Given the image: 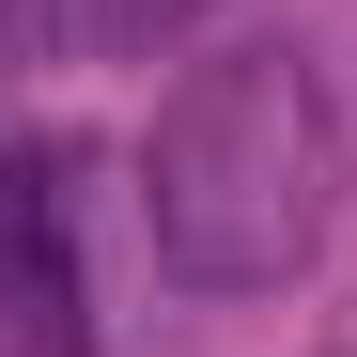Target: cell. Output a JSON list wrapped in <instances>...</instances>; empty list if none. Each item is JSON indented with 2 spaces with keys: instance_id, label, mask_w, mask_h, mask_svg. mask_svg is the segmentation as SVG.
<instances>
[{
  "instance_id": "6da1fadb",
  "label": "cell",
  "mask_w": 357,
  "mask_h": 357,
  "mask_svg": "<svg viewBox=\"0 0 357 357\" xmlns=\"http://www.w3.org/2000/svg\"><path fill=\"white\" fill-rule=\"evenodd\" d=\"M326 187H342V140H326V78L295 47H218V63H187L155 93L140 218H155V249L202 295L295 280L326 249Z\"/></svg>"
},
{
  "instance_id": "7a4b0ae2",
  "label": "cell",
  "mask_w": 357,
  "mask_h": 357,
  "mask_svg": "<svg viewBox=\"0 0 357 357\" xmlns=\"http://www.w3.org/2000/svg\"><path fill=\"white\" fill-rule=\"evenodd\" d=\"M0 357H78V249H63L47 171L16 155H0Z\"/></svg>"
},
{
  "instance_id": "3957f363",
  "label": "cell",
  "mask_w": 357,
  "mask_h": 357,
  "mask_svg": "<svg viewBox=\"0 0 357 357\" xmlns=\"http://www.w3.org/2000/svg\"><path fill=\"white\" fill-rule=\"evenodd\" d=\"M202 0H0V63H140Z\"/></svg>"
}]
</instances>
